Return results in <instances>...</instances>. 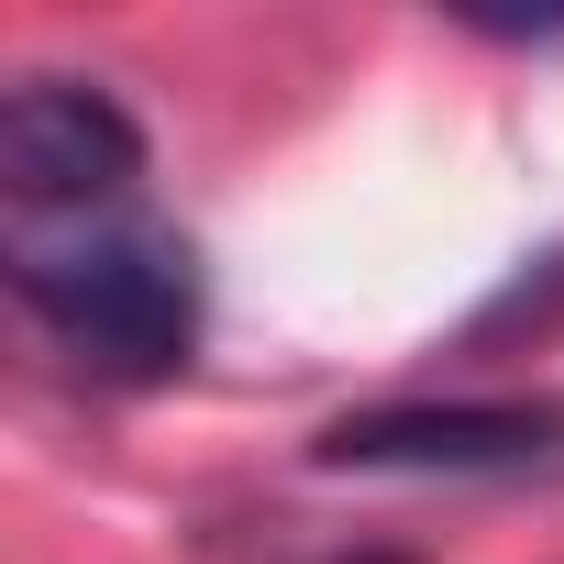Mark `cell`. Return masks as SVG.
<instances>
[{"instance_id":"7a4b0ae2","label":"cell","mask_w":564,"mask_h":564,"mask_svg":"<svg viewBox=\"0 0 564 564\" xmlns=\"http://www.w3.org/2000/svg\"><path fill=\"white\" fill-rule=\"evenodd\" d=\"M333 476H542L564 465V399H399L311 443Z\"/></svg>"},{"instance_id":"3957f363","label":"cell","mask_w":564,"mask_h":564,"mask_svg":"<svg viewBox=\"0 0 564 564\" xmlns=\"http://www.w3.org/2000/svg\"><path fill=\"white\" fill-rule=\"evenodd\" d=\"M144 177V133L100 78H23L0 100V188L23 210H89Z\"/></svg>"},{"instance_id":"277c9868","label":"cell","mask_w":564,"mask_h":564,"mask_svg":"<svg viewBox=\"0 0 564 564\" xmlns=\"http://www.w3.org/2000/svg\"><path fill=\"white\" fill-rule=\"evenodd\" d=\"M344 564H410V553H344Z\"/></svg>"},{"instance_id":"6da1fadb","label":"cell","mask_w":564,"mask_h":564,"mask_svg":"<svg viewBox=\"0 0 564 564\" xmlns=\"http://www.w3.org/2000/svg\"><path fill=\"white\" fill-rule=\"evenodd\" d=\"M12 289L89 377H122V388L177 377L188 344H199V254L155 221H100L78 243H23Z\"/></svg>"}]
</instances>
